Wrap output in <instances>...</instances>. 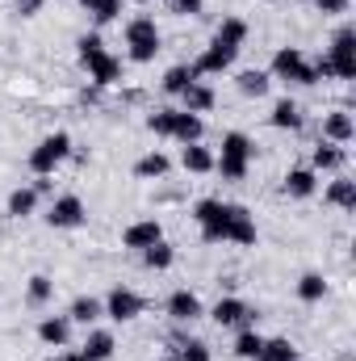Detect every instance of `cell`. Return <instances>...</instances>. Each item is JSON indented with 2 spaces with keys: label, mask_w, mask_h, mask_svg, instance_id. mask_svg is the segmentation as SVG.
<instances>
[{
  "label": "cell",
  "mask_w": 356,
  "mask_h": 361,
  "mask_svg": "<svg viewBox=\"0 0 356 361\" xmlns=\"http://www.w3.org/2000/svg\"><path fill=\"white\" fill-rule=\"evenodd\" d=\"M180 164H184V173H193V177L214 173V152H210V147H201V143H184Z\"/></svg>",
  "instance_id": "cell-19"
},
{
  "label": "cell",
  "mask_w": 356,
  "mask_h": 361,
  "mask_svg": "<svg viewBox=\"0 0 356 361\" xmlns=\"http://www.w3.org/2000/svg\"><path fill=\"white\" fill-rule=\"evenodd\" d=\"M172 122H177V109H155V114L147 118L151 135H160V139H172Z\"/></svg>",
  "instance_id": "cell-36"
},
{
  "label": "cell",
  "mask_w": 356,
  "mask_h": 361,
  "mask_svg": "<svg viewBox=\"0 0 356 361\" xmlns=\"http://www.w3.org/2000/svg\"><path fill=\"white\" fill-rule=\"evenodd\" d=\"M327 202H331V206H340V210H352V206H356V180L336 177L331 185H327Z\"/></svg>",
  "instance_id": "cell-29"
},
{
  "label": "cell",
  "mask_w": 356,
  "mask_h": 361,
  "mask_svg": "<svg viewBox=\"0 0 356 361\" xmlns=\"http://www.w3.org/2000/svg\"><path fill=\"white\" fill-rule=\"evenodd\" d=\"M272 76H281V80H289V85H319V80H314V68L306 63V55H302L298 47H281V51L272 55Z\"/></svg>",
  "instance_id": "cell-7"
},
{
  "label": "cell",
  "mask_w": 356,
  "mask_h": 361,
  "mask_svg": "<svg viewBox=\"0 0 356 361\" xmlns=\"http://www.w3.org/2000/svg\"><path fill=\"white\" fill-rule=\"evenodd\" d=\"M59 361H89V357H84V353L76 349V353H63V357H59Z\"/></svg>",
  "instance_id": "cell-42"
},
{
  "label": "cell",
  "mask_w": 356,
  "mask_h": 361,
  "mask_svg": "<svg viewBox=\"0 0 356 361\" xmlns=\"http://www.w3.org/2000/svg\"><path fill=\"white\" fill-rule=\"evenodd\" d=\"M239 92L243 97H265L268 92V72H260V68H248V72H239Z\"/></svg>",
  "instance_id": "cell-34"
},
{
  "label": "cell",
  "mask_w": 356,
  "mask_h": 361,
  "mask_svg": "<svg viewBox=\"0 0 356 361\" xmlns=\"http://www.w3.org/2000/svg\"><path fill=\"white\" fill-rule=\"evenodd\" d=\"M193 80H197L193 63H177V68H168V76H164V92H172V97H180V92L189 89Z\"/></svg>",
  "instance_id": "cell-33"
},
{
  "label": "cell",
  "mask_w": 356,
  "mask_h": 361,
  "mask_svg": "<svg viewBox=\"0 0 356 361\" xmlns=\"http://www.w3.org/2000/svg\"><path fill=\"white\" fill-rule=\"evenodd\" d=\"M17 8H21V17H34L42 8V0H17Z\"/></svg>",
  "instance_id": "cell-41"
},
{
  "label": "cell",
  "mask_w": 356,
  "mask_h": 361,
  "mask_svg": "<svg viewBox=\"0 0 356 361\" xmlns=\"http://www.w3.org/2000/svg\"><path fill=\"white\" fill-rule=\"evenodd\" d=\"M84 219H89V210H84V202H80L76 193L55 197V202H51V210H46V223H51V227H59V231H72V227H80Z\"/></svg>",
  "instance_id": "cell-9"
},
{
  "label": "cell",
  "mask_w": 356,
  "mask_h": 361,
  "mask_svg": "<svg viewBox=\"0 0 356 361\" xmlns=\"http://www.w3.org/2000/svg\"><path fill=\"white\" fill-rule=\"evenodd\" d=\"M38 210V193H34V185H17L13 193H8V219H30Z\"/></svg>",
  "instance_id": "cell-24"
},
{
  "label": "cell",
  "mask_w": 356,
  "mask_h": 361,
  "mask_svg": "<svg viewBox=\"0 0 356 361\" xmlns=\"http://www.w3.org/2000/svg\"><path fill=\"white\" fill-rule=\"evenodd\" d=\"M68 156H72V135H68V130H55V135H46V139L30 152V169H34L38 177H51Z\"/></svg>",
  "instance_id": "cell-4"
},
{
  "label": "cell",
  "mask_w": 356,
  "mask_h": 361,
  "mask_svg": "<svg viewBox=\"0 0 356 361\" xmlns=\"http://www.w3.org/2000/svg\"><path fill=\"white\" fill-rule=\"evenodd\" d=\"M268 122H272L276 130H298V126H302V109H298V101H289V97H281V101L272 105V114H268Z\"/></svg>",
  "instance_id": "cell-23"
},
{
  "label": "cell",
  "mask_w": 356,
  "mask_h": 361,
  "mask_svg": "<svg viewBox=\"0 0 356 361\" xmlns=\"http://www.w3.org/2000/svg\"><path fill=\"white\" fill-rule=\"evenodd\" d=\"M160 240H164L160 219H139V223H130V227L122 231V244L134 248V252H143V248H151V244H160Z\"/></svg>",
  "instance_id": "cell-11"
},
{
  "label": "cell",
  "mask_w": 356,
  "mask_h": 361,
  "mask_svg": "<svg viewBox=\"0 0 356 361\" xmlns=\"http://www.w3.org/2000/svg\"><path fill=\"white\" fill-rule=\"evenodd\" d=\"M252 156H256L252 139L239 135V130H231V135L222 139V152L214 156V169H218L227 180H243L248 177V169H252Z\"/></svg>",
  "instance_id": "cell-2"
},
{
  "label": "cell",
  "mask_w": 356,
  "mask_h": 361,
  "mask_svg": "<svg viewBox=\"0 0 356 361\" xmlns=\"http://www.w3.org/2000/svg\"><path fill=\"white\" fill-rule=\"evenodd\" d=\"M168 315H172L177 324L201 319V298H197L193 290H172V294H168Z\"/></svg>",
  "instance_id": "cell-14"
},
{
  "label": "cell",
  "mask_w": 356,
  "mask_h": 361,
  "mask_svg": "<svg viewBox=\"0 0 356 361\" xmlns=\"http://www.w3.org/2000/svg\"><path fill=\"white\" fill-rule=\"evenodd\" d=\"M80 63H84V72H89V80L96 89H109V85L122 80V63L105 51L101 34H84L80 38Z\"/></svg>",
  "instance_id": "cell-1"
},
{
  "label": "cell",
  "mask_w": 356,
  "mask_h": 361,
  "mask_svg": "<svg viewBox=\"0 0 356 361\" xmlns=\"http://www.w3.org/2000/svg\"><path fill=\"white\" fill-rule=\"evenodd\" d=\"M25 298H30L34 307H46V302L55 298V281H51L46 273H34V277H30V286H25Z\"/></svg>",
  "instance_id": "cell-32"
},
{
  "label": "cell",
  "mask_w": 356,
  "mask_h": 361,
  "mask_svg": "<svg viewBox=\"0 0 356 361\" xmlns=\"http://www.w3.org/2000/svg\"><path fill=\"white\" fill-rule=\"evenodd\" d=\"M235 63V51H227V47H218V42H210L205 51H201V59L193 63V72L197 76H218V72H227Z\"/></svg>",
  "instance_id": "cell-13"
},
{
  "label": "cell",
  "mask_w": 356,
  "mask_h": 361,
  "mask_svg": "<svg viewBox=\"0 0 356 361\" xmlns=\"http://www.w3.org/2000/svg\"><path fill=\"white\" fill-rule=\"evenodd\" d=\"M214 42L239 55V47L248 42V21H243V17H227V21H222V25L214 30Z\"/></svg>",
  "instance_id": "cell-17"
},
{
  "label": "cell",
  "mask_w": 356,
  "mask_h": 361,
  "mask_svg": "<svg viewBox=\"0 0 356 361\" xmlns=\"http://www.w3.org/2000/svg\"><path fill=\"white\" fill-rule=\"evenodd\" d=\"M323 139H327V143H340V147H344V143H352V139H356L352 114H348V109L327 114V118H323Z\"/></svg>",
  "instance_id": "cell-12"
},
{
  "label": "cell",
  "mask_w": 356,
  "mask_h": 361,
  "mask_svg": "<svg viewBox=\"0 0 356 361\" xmlns=\"http://www.w3.org/2000/svg\"><path fill=\"white\" fill-rule=\"evenodd\" d=\"M314 8H319L323 17H344V13H348V0H314Z\"/></svg>",
  "instance_id": "cell-39"
},
{
  "label": "cell",
  "mask_w": 356,
  "mask_h": 361,
  "mask_svg": "<svg viewBox=\"0 0 356 361\" xmlns=\"http://www.w3.org/2000/svg\"><path fill=\"white\" fill-rule=\"evenodd\" d=\"M193 223L201 227V235L210 244H222L227 240V227H231V202H218V197H205L193 206Z\"/></svg>",
  "instance_id": "cell-5"
},
{
  "label": "cell",
  "mask_w": 356,
  "mask_h": 361,
  "mask_svg": "<svg viewBox=\"0 0 356 361\" xmlns=\"http://www.w3.org/2000/svg\"><path fill=\"white\" fill-rule=\"evenodd\" d=\"M143 4H151V0H143Z\"/></svg>",
  "instance_id": "cell-43"
},
{
  "label": "cell",
  "mask_w": 356,
  "mask_h": 361,
  "mask_svg": "<svg viewBox=\"0 0 356 361\" xmlns=\"http://www.w3.org/2000/svg\"><path fill=\"white\" fill-rule=\"evenodd\" d=\"M260 349H265V336H260L256 328H239V336H235V357L256 361L260 357Z\"/></svg>",
  "instance_id": "cell-28"
},
{
  "label": "cell",
  "mask_w": 356,
  "mask_h": 361,
  "mask_svg": "<svg viewBox=\"0 0 356 361\" xmlns=\"http://www.w3.org/2000/svg\"><path fill=\"white\" fill-rule=\"evenodd\" d=\"M201 4H205V0H172V13H177V17H197Z\"/></svg>",
  "instance_id": "cell-40"
},
{
  "label": "cell",
  "mask_w": 356,
  "mask_h": 361,
  "mask_svg": "<svg viewBox=\"0 0 356 361\" xmlns=\"http://www.w3.org/2000/svg\"><path fill=\"white\" fill-rule=\"evenodd\" d=\"M101 315H105V302L92 298V294H80V298L72 302V311H68V319H72V324H84V328H92Z\"/></svg>",
  "instance_id": "cell-22"
},
{
  "label": "cell",
  "mask_w": 356,
  "mask_h": 361,
  "mask_svg": "<svg viewBox=\"0 0 356 361\" xmlns=\"http://www.w3.org/2000/svg\"><path fill=\"white\" fill-rule=\"evenodd\" d=\"M180 101H184V114H210L214 109V89L201 85V80H193L189 89L180 92Z\"/></svg>",
  "instance_id": "cell-20"
},
{
  "label": "cell",
  "mask_w": 356,
  "mask_h": 361,
  "mask_svg": "<svg viewBox=\"0 0 356 361\" xmlns=\"http://www.w3.org/2000/svg\"><path fill=\"white\" fill-rule=\"evenodd\" d=\"M327 63H331V76L336 80H356V30L352 25H340L336 38H331V51H327Z\"/></svg>",
  "instance_id": "cell-6"
},
{
  "label": "cell",
  "mask_w": 356,
  "mask_h": 361,
  "mask_svg": "<svg viewBox=\"0 0 356 361\" xmlns=\"http://www.w3.org/2000/svg\"><path fill=\"white\" fill-rule=\"evenodd\" d=\"M298 298H302V302H323V298H327L323 273H302V277H298Z\"/></svg>",
  "instance_id": "cell-30"
},
{
  "label": "cell",
  "mask_w": 356,
  "mask_h": 361,
  "mask_svg": "<svg viewBox=\"0 0 356 361\" xmlns=\"http://www.w3.org/2000/svg\"><path fill=\"white\" fill-rule=\"evenodd\" d=\"M256 361H298V349L289 341H265V349H260Z\"/></svg>",
  "instance_id": "cell-35"
},
{
  "label": "cell",
  "mask_w": 356,
  "mask_h": 361,
  "mask_svg": "<svg viewBox=\"0 0 356 361\" xmlns=\"http://www.w3.org/2000/svg\"><path fill=\"white\" fill-rule=\"evenodd\" d=\"M113 349H117V341H113V332H105V328H92L89 336H84V357L89 361H109L113 357Z\"/></svg>",
  "instance_id": "cell-18"
},
{
  "label": "cell",
  "mask_w": 356,
  "mask_h": 361,
  "mask_svg": "<svg viewBox=\"0 0 356 361\" xmlns=\"http://www.w3.org/2000/svg\"><path fill=\"white\" fill-rule=\"evenodd\" d=\"M172 261H177V248H172L168 240H160V244L143 248V265H147V269H168Z\"/></svg>",
  "instance_id": "cell-31"
},
{
  "label": "cell",
  "mask_w": 356,
  "mask_h": 361,
  "mask_svg": "<svg viewBox=\"0 0 356 361\" xmlns=\"http://www.w3.org/2000/svg\"><path fill=\"white\" fill-rule=\"evenodd\" d=\"M38 341L51 345V349H63V345L72 341V319H68V315H46V319L38 324Z\"/></svg>",
  "instance_id": "cell-15"
},
{
  "label": "cell",
  "mask_w": 356,
  "mask_h": 361,
  "mask_svg": "<svg viewBox=\"0 0 356 361\" xmlns=\"http://www.w3.org/2000/svg\"><path fill=\"white\" fill-rule=\"evenodd\" d=\"M126 55L134 63H151L160 55V25L151 17H134L126 21Z\"/></svg>",
  "instance_id": "cell-3"
},
{
  "label": "cell",
  "mask_w": 356,
  "mask_h": 361,
  "mask_svg": "<svg viewBox=\"0 0 356 361\" xmlns=\"http://www.w3.org/2000/svg\"><path fill=\"white\" fill-rule=\"evenodd\" d=\"M227 240L231 244H256V219L243 210V206H231V227H227Z\"/></svg>",
  "instance_id": "cell-16"
},
{
  "label": "cell",
  "mask_w": 356,
  "mask_h": 361,
  "mask_svg": "<svg viewBox=\"0 0 356 361\" xmlns=\"http://www.w3.org/2000/svg\"><path fill=\"white\" fill-rule=\"evenodd\" d=\"M210 315H214V324H218V328H252V307H248L243 298H235V294L218 298Z\"/></svg>",
  "instance_id": "cell-10"
},
{
  "label": "cell",
  "mask_w": 356,
  "mask_h": 361,
  "mask_svg": "<svg viewBox=\"0 0 356 361\" xmlns=\"http://www.w3.org/2000/svg\"><path fill=\"white\" fill-rule=\"evenodd\" d=\"M319 189V173L314 169H289L285 173V193L289 197H310Z\"/></svg>",
  "instance_id": "cell-21"
},
{
  "label": "cell",
  "mask_w": 356,
  "mask_h": 361,
  "mask_svg": "<svg viewBox=\"0 0 356 361\" xmlns=\"http://www.w3.org/2000/svg\"><path fill=\"white\" fill-rule=\"evenodd\" d=\"M201 114H184V109H177V122H172V139H180V143H201Z\"/></svg>",
  "instance_id": "cell-27"
},
{
  "label": "cell",
  "mask_w": 356,
  "mask_h": 361,
  "mask_svg": "<svg viewBox=\"0 0 356 361\" xmlns=\"http://www.w3.org/2000/svg\"><path fill=\"white\" fill-rule=\"evenodd\" d=\"M168 169H172V160H168L164 152H147V156L134 164V177L139 180H164L168 177Z\"/></svg>",
  "instance_id": "cell-25"
},
{
  "label": "cell",
  "mask_w": 356,
  "mask_h": 361,
  "mask_svg": "<svg viewBox=\"0 0 356 361\" xmlns=\"http://www.w3.org/2000/svg\"><path fill=\"white\" fill-rule=\"evenodd\" d=\"M177 349H180L177 361H214V357H210V345H205V341H180Z\"/></svg>",
  "instance_id": "cell-38"
},
{
  "label": "cell",
  "mask_w": 356,
  "mask_h": 361,
  "mask_svg": "<svg viewBox=\"0 0 356 361\" xmlns=\"http://www.w3.org/2000/svg\"><path fill=\"white\" fill-rule=\"evenodd\" d=\"M80 4L92 13V21H113L122 8V0H80Z\"/></svg>",
  "instance_id": "cell-37"
},
{
  "label": "cell",
  "mask_w": 356,
  "mask_h": 361,
  "mask_svg": "<svg viewBox=\"0 0 356 361\" xmlns=\"http://www.w3.org/2000/svg\"><path fill=\"white\" fill-rule=\"evenodd\" d=\"M336 169H344V147L319 139V147H314V173H336Z\"/></svg>",
  "instance_id": "cell-26"
},
{
  "label": "cell",
  "mask_w": 356,
  "mask_h": 361,
  "mask_svg": "<svg viewBox=\"0 0 356 361\" xmlns=\"http://www.w3.org/2000/svg\"><path fill=\"white\" fill-rule=\"evenodd\" d=\"M105 315H109L113 324H130V319L143 315V298H139L130 286H113V290L105 294Z\"/></svg>",
  "instance_id": "cell-8"
}]
</instances>
